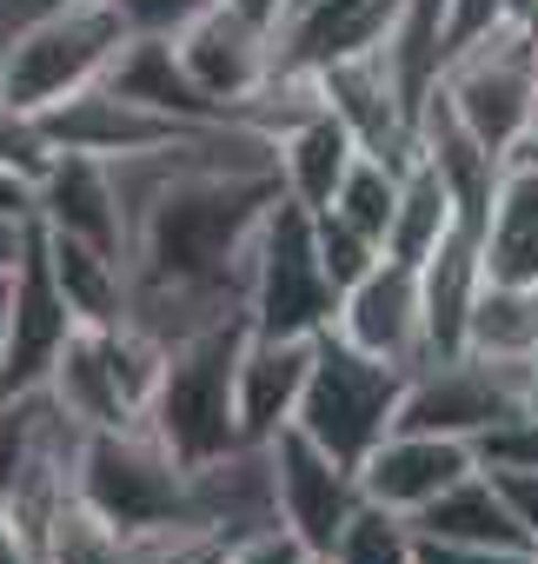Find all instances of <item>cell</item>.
<instances>
[{
    "label": "cell",
    "mask_w": 538,
    "mask_h": 564,
    "mask_svg": "<svg viewBox=\"0 0 538 564\" xmlns=\"http://www.w3.org/2000/svg\"><path fill=\"white\" fill-rule=\"evenodd\" d=\"M412 8L419 0H313V8H300L280 28V67L326 74L340 61L379 54V47H392V34L406 28Z\"/></svg>",
    "instance_id": "15"
},
{
    "label": "cell",
    "mask_w": 538,
    "mask_h": 564,
    "mask_svg": "<svg viewBox=\"0 0 538 564\" xmlns=\"http://www.w3.org/2000/svg\"><path fill=\"white\" fill-rule=\"evenodd\" d=\"M313 219H320V252H326V272L340 279V293H346V286H359V279L386 259V246H379V239H366L359 226H346L340 213H313Z\"/></svg>",
    "instance_id": "28"
},
{
    "label": "cell",
    "mask_w": 538,
    "mask_h": 564,
    "mask_svg": "<svg viewBox=\"0 0 538 564\" xmlns=\"http://www.w3.org/2000/svg\"><path fill=\"white\" fill-rule=\"evenodd\" d=\"M34 8H47V0H34Z\"/></svg>",
    "instance_id": "41"
},
{
    "label": "cell",
    "mask_w": 538,
    "mask_h": 564,
    "mask_svg": "<svg viewBox=\"0 0 538 564\" xmlns=\"http://www.w3.org/2000/svg\"><path fill=\"white\" fill-rule=\"evenodd\" d=\"M160 372H166V346L153 333H140L133 319L127 326H80L74 346L61 352L47 392L87 432H127V425H147Z\"/></svg>",
    "instance_id": "6"
},
{
    "label": "cell",
    "mask_w": 538,
    "mask_h": 564,
    "mask_svg": "<svg viewBox=\"0 0 538 564\" xmlns=\"http://www.w3.org/2000/svg\"><path fill=\"white\" fill-rule=\"evenodd\" d=\"M512 412H525V366H505V359H485V352H452V359H426L412 372L399 425L452 432V438L478 445Z\"/></svg>",
    "instance_id": "8"
},
{
    "label": "cell",
    "mask_w": 538,
    "mask_h": 564,
    "mask_svg": "<svg viewBox=\"0 0 538 564\" xmlns=\"http://www.w3.org/2000/svg\"><path fill=\"white\" fill-rule=\"evenodd\" d=\"M273 147H280V180H287V193H293L300 206H313V213L333 206V193L346 186L353 160L366 153V147L353 140V127H346L333 107H313V113L293 120Z\"/></svg>",
    "instance_id": "19"
},
{
    "label": "cell",
    "mask_w": 538,
    "mask_h": 564,
    "mask_svg": "<svg viewBox=\"0 0 538 564\" xmlns=\"http://www.w3.org/2000/svg\"><path fill=\"white\" fill-rule=\"evenodd\" d=\"M80 319L61 293V279L47 265V239L41 219L28 226V252L14 265V313H8V359H0V392H41L61 366V352L74 346Z\"/></svg>",
    "instance_id": "12"
},
{
    "label": "cell",
    "mask_w": 538,
    "mask_h": 564,
    "mask_svg": "<svg viewBox=\"0 0 538 564\" xmlns=\"http://www.w3.org/2000/svg\"><path fill=\"white\" fill-rule=\"evenodd\" d=\"M531 564H538V557H531Z\"/></svg>",
    "instance_id": "42"
},
{
    "label": "cell",
    "mask_w": 538,
    "mask_h": 564,
    "mask_svg": "<svg viewBox=\"0 0 538 564\" xmlns=\"http://www.w3.org/2000/svg\"><path fill=\"white\" fill-rule=\"evenodd\" d=\"M439 94L452 100V113L498 153L512 160V147L525 140V127L538 120V41L525 28H498L478 47L452 54L439 74Z\"/></svg>",
    "instance_id": "7"
},
{
    "label": "cell",
    "mask_w": 538,
    "mask_h": 564,
    "mask_svg": "<svg viewBox=\"0 0 538 564\" xmlns=\"http://www.w3.org/2000/svg\"><path fill=\"white\" fill-rule=\"evenodd\" d=\"M41 226L94 239L107 252H127L133 246V213H127L120 166L87 160V153H54V166L41 173Z\"/></svg>",
    "instance_id": "16"
},
{
    "label": "cell",
    "mask_w": 538,
    "mask_h": 564,
    "mask_svg": "<svg viewBox=\"0 0 538 564\" xmlns=\"http://www.w3.org/2000/svg\"><path fill=\"white\" fill-rule=\"evenodd\" d=\"M406 386H412V366H392L366 346H353L346 333H320L313 346V379H306V399H300V432L320 438L340 465H366L373 445L399 425L406 412Z\"/></svg>",
    "instance_id": "3"
},
{
    "label": "cell",
    "mask_w": 538,
    "mask_h": 564,
    "mask_svg": "<svg viewBox=\"0 0 538 564\" xmlns=\"http://www.w3.org/2000/svg\"><path fill=\"white\" fill-rule=\"evenodd\" d=\"M465 226V206H459V193H452V180L412 147V160H406V173H399V213H392V232H386V252L392 259H406V265H426L452 232ZM478 226V219H472Z\"/></svg>",
    "instance_id": "21"
},
{
    "label": "cell",
    "mask_w": 538,
    "mask_h": 564,
    "mask_svg": "<svg viewBox=\"0 0 538 564\" xmlns=\"http://www.w3.org/2000/svg\"><path fill=\"white\" fill-rule=\"evenodd\" d=\"M313 346L320 339L246 333V352H239V432H246V445H273L300 419V399L313 379Z\"/></svg>",
    "instance_id": "17"
},
{
    "label": "cell",
    "mask_w": 538,
    "mask_h": 564,
    "mask_svg": "<svg viewBox=\"0 0 538 564\" xmlns=\"http://www.w3.org/2000/svg\"><path fill=\"white\" fill-rule=\"evenodd\" d=\"M538 551H512V544H452V538H426L419 531V564H531Z\"/></svg>",
    "instance_id": "31"
},
{
    "label": "cell",
    "mask_w": 538,
    "mask_h": 564,
    "mask_svg": "<svg viewBox=\"0 0 538 564\" xmlns=\"http://www.w3.org/2000/svg\"><path fill=\"white\" fill-rule=\"evenodd\" d=\"M34 564H140V544H133V531H120L87 498H67L54 511V524L41 531Z\"/></svg>",
    "instance_id": "25"
},
{
    "label": "cell",
    "mask_w": 538,
    "mask_h": 564,
    "mask_svg": "<svg viewBox=\"0 0 538 564\" xmlns=\"http://www.w3.org/2000/svg\"><path fill=\"white\" fill-rule=\"evenodd\" d=\"M21 252H28V226H8V219H0V272H14Z\"/></svg>",
    "instance_id": "36"
},
{
    "label": "cell",
    "mask_w": 538,
    "mask_h": 564,
    "mask_svg": "<svg viewBox=\"0 0 538 564\" xmlns=\"http://www.w3.org/2000/svg\"><path fill=\"white\" fill-rule=\"evenodd\" d=\"M226 564H306V544H300L287 524H266V531H246V538L226 551Z\"/></svg>",
    "instance_id": "32"
},
{
    "label": "cell",
    "mask_w": 538,
    "mask_h": 564,
    "mask_svg": "<svg viewBox=\"0 0 538 564\" xmlns=\"http://www.w3.org/2000/svg\"><path fill=\"white\" fill-rule=\"evenodd\" d=\"M465 352L525 366L538 352V286H512V279H485L472 326H465Z\"/></svg>",
    "instance_id": "24"
},
{
    "label": "cell",
    "mask_w": 538,
    "mask_h": 564,
    "mask_svg": "<svg viewBox=\"0 0 538 564\" xmlns=\"http://www.w3.org/2000/svg\"><path fill=\"white\" fill-rule=\"evenodd\" d=\"M478 471V445L472 438H452V432H412V425H392L373 458L359 465V491L373 505H392L406 518H419L432 498H445L459 478Z\"/></svg>",
    "instance_id": "13"
},
{
    "label": "cell",
    "mask_w": 538,
    "mask_h": 564,
    "mask_svg": "<svg viewBox=\"0 0 538 564\" xmlns=\"http://www.w3.org/2000/svg\"><path fill=\"white\" fill-rule=\"evenodd\" d=\"M233 8H246L259 28H273V34H280V28H287V14H293V0H233Z\"/></svg>",
    "instance_id": "35"
},
{
    "label": "cell",
    "mask_w": 538,
    "mask_h": 564,
    "mask_svg": "<svg viewBox=\"0 0 538 564\" xmlns=\"http://www.w3.org/2000/svg\"><path fill=\"white\" fill-rule=\"evenodd\" d=\"M173 47H180L186 74L200 80V94L226 120H239L266 87H273V74H280V34L259 28L246 8H233V0H213L193 28L173 34Z\"/></svg>",
    "instance_id": "9"
},
{
    "label": "cell",
    "mask_w": 538,
    "mask_h": 564,
    "mask_svg": "<svg viewBox=\"0 0 538 564\" xmlns=\"http://www.w3.org/2000/svg\"><path fill=\"white\" fill-rule=\"evenodd\" d=\"M80 498L94 511H107L120 531L147 538L166 524L200 518V465H186L153 425H127V432H87L80 452Z\"/></svg>",
    "instance_id": "5"
},
{
    "label": "cell",
    "mask_w": 538,
    "mask_h": 564,
    "mask_svg": "<svg viewBox=\"0 0 538 564\" xmlns=\"http://www.w3.org/2000/svg\"><path fill=\"white\" fill-rule=\"evenodd\" d=\"M333 333H346L353 346L419 372L426 366V279H419V265L386 252L359 286H346Z\"/></svg>",
    "instance_id": "14"
},
{
    "label": "cell",
    "mask_w": 538,
    "mask_h": 564,
    "mask_svg": "<svg viewBox=\"0 0 538 564\" xmlns=\"http://www.w3.org/2000/svg\"><path fill=\"white\" fill-rule=\"evenodd\" d=\"M478 465L485 471H538V412H512L505 425H492L478 438Z\"/></svg>",
    "instance_id": "29"
},
{
    "label": "cell",
    "mask_w": 538,
    "mask_h": 564,
    "mask_svg": "<svg viewBox=\"0 0 538 564\" xmlns=\"http://www.w3.org/2000/svg\"><path fill=\"white\" fill-rule=\"evenodd\" d=\"M41 239H47V265H54V279H61V293H67L80 326H127L133 319V265H127V252H107V246L54 232V226H41Z\"/></svg>",
    "instance_id": "18"
},
{
    "label": "cell",
    "mask_w": 538,
    "mask_h": 564,
    "mask_svg": "<svg viewBox=\"0 0 538 564\" xmlns=\"http://www.w3.org/2000/svg\"><path fill=\"white\" fill-rule=\"evenodd\" d=\"M120 94H133V100H147V107H160V113H173V120H193V127H226V113L200 94V80L186 74V61H180V47L166 41V34H140L127 54H120V67L107 74Z\"/></svg>",
    "instance_id": "22"
},
{
    "label": "cell",
    "mask_w": 538,
    "mask_h": 564,
    "mask_svg": "<svg viewBox=\"0 0 538 564\" xmlns=\"http://www.w3.org/2000/svg\"><path fill=\"white\" fill-rule=\"evenodd\" d=\"M8 313H14V272H0V359H8Z\"/></svg>",
    "instance_id": "37"
},
{
    "label": "cell",
    "mask_w": 538,
    "mask_h": 564,
    "mask_svg": "<svg viewBox=\"0 0 538 564\" xmlns=\"http://www.w3.org/2000/svg\"><path fill=\"white\" fill-rule=\"evenodd\" d=\"M492 478H498V491H505L512 518L525 524V538L538 544V471H492Z\"/></svg>",
    "instance_id": "34"
},
{
    "label": "cell",
    "mask_w": 538,
    "mask_h": 564,
    "mask_svg": "<svg viewBox=\"0 0 538 564\" xmlns=\"http://www.w3.org/2000/svg\"><path fill=\"white\" fill-rule=\"evenodd\" d=\"M266 458H273V505H280V524L306 544V551H333L346 518L366 505L359 491V471L340 465L320 438H306L300 425H287L273 445H266Z\"/></svg>",
    "instance_id": "11"
},
{
    "label": "cell",
    "mask_w": 538,
    "mask_h": 564,
    "mask_svg": "<svg viewBox=\"0 0 538 564\" xmlns=\"http://www.w3.org/2000/svg\"><path fill=\"white\" fill-rule=\"evenodd\" d=\"M340 279L326 272L320 252V219L293 193H280L259 219L252 239V272H246V319L252 333H287V339H320L340 319Z\"/></svg>",
    "instance_id": "4"
},
{
    "label": "cell",
    "mask_w": 538,
    "mask_h": 564,
    "mask_svg": "<svg viewBox=\"0 0 538 564\" xmlns=\"http://www.w3.org/2000/svg\"><path fill=\"white\" fill-rule=\"evenodd\" d=\"M399 173H406V160L359 153V160H353V173H346V186L333 193V206H326V213H340L346 226H359L366 239H379V246H386L392 213H399Z\"/></svg>",
    "instance_id": "26"
},
{
    "label": "cell",
    "mask_w": 538,
    "mask_h": 564,
    "mask_svg": "<svg viewBox=\"0 0 538 564\" xmlns=\"http://www.w3.org/2000/svg\"><path fill=\"white\" fill-rule=\"evenodd\" d=\"M525 412H538V352L525 359Z\"/></svg>",
    "instance_id": "38"
},
{
    "label": "cell",
    "mask_w": 538,
    "mask_h": 564,
    "mask_svg": "<svg viewBox=\"0 0 538 564\" xmlns=\"http://www.w3.org/2000/svg\"><path fill=\"white\" fill-rule=\"evenodd\" d=\"M140 34L114 0H47L0 41V100L21 113H54L61 100L100 87Z\"/></svg>",
    "instance_id": "1"
},
{
    "label": "cell",
    "mask_w": 538,
    "mask_h": 564,
    "mask_svg": "<svg viewBox=\"0 0 538 564\" xmlns=\"http://www.w3.org/2000/svg\"><path fill=\"white\" fill-rule=\"evenodd\" d=\"M333 564H419V524L392 505H359L340 531V544L326 551Z\"/></svg>",
    "instance_id": "27"
},
{
    "label": "cell",
    "mask_w": 538,
    "mask_h": 564,
    "mask_svg": "<svg viewBox=\"0 0 538 564\" xmlns=\"http://www.w3.org/2000/svg\"><path fill=\"white\" fill-rule=\"evenodd\" d=\"M306 564H333V557H326V551H306Z\"/></svg>",
    "instance_id": "39"
},
{
    "label": "cell",
    "mask_w": 538,
    "mask_h": 564,
    "mask_svg": "<svg viewBox=\"0 0 538 564\" xmlns=\"http://www.w3.org/2000/svg\"><path fill=\"white\" fill-rule=\"evenodd\" d=\"M0 219H8V226H34L41 219V180H28L8 160H0Z\"/></svg>",
    "instance_id": "33"
},
{
    "label": "cell",
    "mask_w": 538,
    "mask_h": 564,
    "mask_svg": "<svg viewBox=\"0 0 538 564\" xmlns=\"http://www.w3.org/2000/svg\"><path fill=\"white\" fill-rule=\"evenodd\" d=\"M252 319H219L180 346H166V372L153 392L147 425L186 458V465H219L246 445L239 432V352H246Z\"/></svg>",
    "instance_id": "2"
},
{
    "label": "cell",
    "mask_w": 538,
    "mask_h": 564,
    "mask_svg": "<svg viewBox=\"0 0 538 564\" xmlns=\"http://www.w3.org/2000/svg\"><path fill=\"white\" fill-rule=\"evenodd\" d=\"M300 8H313V0H293V14H300ZM293 14H287V21H293Z\"/></svg>",
    "instance_id": "40"
},
{
    "label": "cell",
    "mask_w": 538,
    "mask_h": 564,
    "mask_svg": "<svg viewBox=\"0 0 538 564\" xmlns=\"http://www.w3.org/2000/svg\"><path fill=\"white\" fill-rule=\"evenodd\" d=\"M478 232H485V279L538 286V166L531 160H505Z\"/></svg>",
    "instance_id": "20"
},
{
    "label": "cell",
    "mask_w": 538,
    "mask_h": 564,
    "mask_svg": "<svg viewBox=\"0 0 538 564\" xmlns=\"http://www.w3.org/2000/svg\"><path fill=\"white\" fill-rule=\"evenodd\" d=\"M426 538H452V544H512V551H538L531 538H525V524L512 518V505H505V491H498V478L478 465L472 478H459L445 498H432L419 518H412Z\"/></svg>",
    "instance_id": "23"
},
{
    "label": "cell",
    "mask_w": 538,
    "mask_h": 564,
    "mask_svg": "<svg viewBox=\"0 0 538 564\" xmlns=\"http://www.w3.org/2000/svg\"><path fill=\"white\" fill-rule=\"evenodd\" d=\"M41 120H47L54 153H87V160H107V166L147 160V153H166V147L206 133V127H193V120H173V113H160V107L120 94L114 80H100V87L61 100V107L41 113Z\"/></svg>",
    "instance_id": "10"
},
{
    "label": "cell",
    "mask_w": 538,
    "mask_h": 564,
    "mask_svg": "<svg viewBox=\"0 0 538 564\" xmlns=\"http://www.w3.org/2000/svg\"><path fill=\"white\" fill-rule=\"evenodd\" d=\"M114 8L127 14V28L133 34H180V28H193L206 8H213V0H114Z\"/></svg>",
    "instance_id": "30"
}]
</instances>
